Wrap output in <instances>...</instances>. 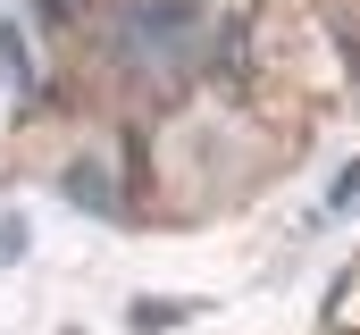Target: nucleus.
<instances>
[{
	"instance_id": "7ed1b4c3",
	"label": "nucleus",
	"mask_w": 360,
	"mask_h": 335,
	"mask_svg": "<svg viewBox=\"0 0 360 335\" xmlns=\"http://www.w3.org/2000/svg\"><path fill=\"white\" fill-rule=\"evenodd\" d=\"M201 302H184V293H143V302H126V327L134 335H160V327H184Z\"/></svg>"
},
{
	"instance_id": "20e7f679",
	"label": "nucleus",
	"mask_w": 360,
	"mask_h": 335,
	"mask_svg": "<svg viewBox=\"0 0 360 335\" xmlns=\"http://www.w3.org/2000/svg\"><path fill=\"white\" fill-rule=\"evenodd\" d=\"M352 201H360V160L344 168V176H335V184H327V210H352Z\"/></svg>"
},
{
	"instance_id": "39448f33",
	"label": "nucleus",
	"mask_w": 360,
	"mask_h": 335,
	"mask_svg": "<svg viewBox=\"0 0 360 335\" xmlns=\"http://www.w3.org/2000/svg\"><path fill=\"white\" fill-rule=\"evenodd\" d=\"M34 8H42V25H68L76 17V0H34Z\"/></svg>"
},
{
	"instance_id": "f257e3e1",
	"label": "nucleus",
	"mask_w": 360,
	"mask_h": 335,
	"mask_svg": "<svg viewBox=\"0 0 360 335\" xmlns=\"http://www.w3.org/2000/svg\"><path fill=\"white\" fill-rule=\"evenodd\" d=\"M184 34H201V0H151V8H126V51H176Z\"/></svg>"
},
{
	"instance_id": "f03ea898",
	"label": "nucleus",
	"mask_w": 360,
	"mask_h": 335,
	"mask_svg": "<svg viewBox=\"0 0 360 335\" xmlns=\"http://www.w3.org/2000/svg\"><path fill=\"white\" fill-rule=\"evenodd\" d=\"M59 201L68 210H84V218H117L126 201H117V176L101 160H76V168H59Z\"/></svg>"
}]
</instances>
